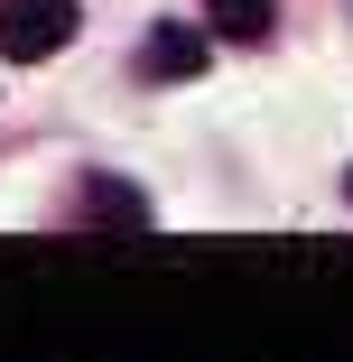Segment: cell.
Segmentation results:
<instances>
[{
	"instance_id": "obj_1",
	"label": "cell",
	"mask_w": 353,
	"mask_h": 362,
	"mask_svg": "<svg viewBox=\"0 0 353 362\" xmlns=\"http://www.w3.org/2000/svg\"><path fill=\"white\" fill-rule=\"evenodd\" d=\"M75 37V0H0V65H37Z\"/></svg>"
},
{
	"instance_id": "obj_2",
	"label": "cell",
	"mask_w": 353,
	"mask_h": 362,
	"mask_svg": "<svg viewBox=\"0 0 353 362\" xmlns=\"http://www.w3.org/2000/svg\"><path fill=\"white\" fill-rule=\"evenodd\" d=\"M139 75H158V84L204 75V28H149L139 37Z\"/></svg>"
},
{
	"instance_id": "obj_3",
	"label": "cell",
	"mask_w": 353,
	"mask_h": 362,
	"mask_svg": "<svg viewBox=\"0 0 353 362\" xmlns=\"http://www.w3.org/2000/svg\"><path fill=\"white\" fill-rule=\"evenodd\" d=\"M84 195H93V223H112V233H139V223H149V195L121 186V177H93Z\"/></svg>"
},
{
	"instance_id": "obj_4",
	"label": "cell",
	"mask_w": 353,
	"mask_h": 362,
	"mask_svg": "<svg viewBox=\"0 0 353 362\" xmlns=\"http://www.w3.org/2000/svg\"><path fill=\"white\" fill-rule=\"evenodd\" d=\"M204 19L224 37H270V0H204Z\"/></svg>"
},
{
	"instance_id": "obj_5",
	"label": "cell",
	"mask_w": 353,
	"mask_h": 362,
	"mask_svg": "<svg viewBox=\"0 0 353 362\" xmlns=\"http://www.w3.org/2000/svg\"><path fill=\"white\" fill-rule=\"evenodd\" d=\"M344 195H353V177H344Z\"/></svg>"
}]
</instances>
